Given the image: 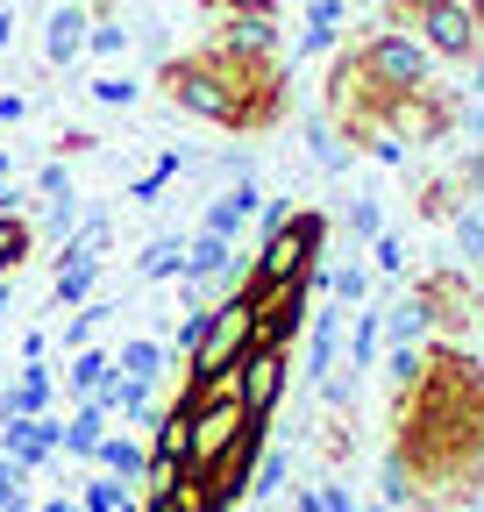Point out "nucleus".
Listing matches in <instances>:
<instances>
[{
    "mask_svg": "<svg viewBox=\"0 0 484 512\" xmlns=\"http://www.w3.org/2000/svg\"><path fill=\"white\" fill-rule=\"evenodd\" d=\"M299 50H307V57H328V50H335V22H307V36H299Z\"/></svg>",
    "mask_w": 484,
    "mask_h": 512,
    "instance_id": "41",
    "label": "nucleus"
},
{
    "mask_svg": "<svg viewBox=\"0 0 484 512\" xmlns=\"http://www.w3.org/2000/svg\"><path fill=\"white\" fill-rule=\"evenodd\" d=\"M449 228H456V256H463V264H484V207L456 214Z\"/></svg>",
    "mask_w": 484,
    "mask_h": 512,
    "instance_id": "31",
    "label": "nucleus"
},
{
    "mask_svg": "<svg viewBox=\"0 0 484 512\" xmlns=\"http://www.w3.org/2000/svg\"><path fill=\"white\" fill-rule=\"evenodd\" d=\"M0 370H8V356H0Z\"/></svg>",
    "mask_w": 484,
    "mask_h": 512,
    "instance_id": "52",
    "label": "nucleus"
},
{
    "mask_svg": "<svg viewBox=\"0 0 484 512\" xmlns=\"http://www.w3.org/2000/svg\"><path fill=\"white\" fill-rule=\"evenodd\" d=\"M86 463H100V477H121V484H136V477L150 470V441H136L129 427H121V434L107 427V434H100V448H93Z\"/></svg>",
    "mask_w": 484,
    "mask_h": 512,
    "instance_id": "12",
    "label": "nucleus"
},
{
    "mask_svg": "<svg viewBox=\"0 0 484 512\" xmlns=\"http://www.w3.org/2000/svg\"><path fill=\"white\" fill-rule=\"evenodd\" d=\"M420 36V50L428 57H456V64H470V57H484V22H477V0H435V8H420V22H413Z\"/></svg>",
    "mask_w": 484,
    "mask_h": 512,
    "instance_id": "6",
    "label": "nucleus"
},
{
    "mask_svg": "<svg viewBox=\"0 0 484 512\" xmlns=\"http://www.w3.org/2000/svg\"><path fill=\"white\" fill-rule=\"evenodd\" d=\"M186 406V477L200 484L228 448L250 434V420H242V406H235V384L221 377V384H207V392H193V399H178Z\"/></svg>",
    "mask_w": 484,
    "mask_h": 512,
    "instance_id": "4",
    "label": "nucleus"
},
{
    "mask_svg": "<svg viewBox=\"0 0 484 512\" xmlns=\"http://www.w3.org/2000/svg\"><path fill=\"white\" fill-rule=\"evenodd\" d=\"M214 57H235V64H278V15H221Z\"/></svg>",
    "mask_w": 484,
    "mask_h": 512,
    "instance_id": "8",
    "label": "nucleus"
},
{
    "mask_svg": "<svg viewBox=\"0 0 484 512\" xmlns=\"http://www.w3.org/2000/svg\"><path fill=\"white\" fill-rule=\"evenodd\" d=\"M50 399H57V370H50V363H22L15 384H0V420L50 413Z\"/></svg>",
    "mask_w": 484,
    "mask_h": 512,
    "instance_id": "10",
    "label": "nucleus"
},
{
    "mask_svg": "<svg viewBox=\"0 0 484 512\" xmlns=\"http://www.w3.org/2000/svg\"><path fill=\"white\" fill-rule=\"evenodd\" d=\"M29 477L36 470H22L15 456H0V512H29Z\"/></svg>",
    "mask_w": 484,
    "mask_h": 512,
    "instance_id": "29",
    "label": "nucleus"
},
{
    "mask_svg": "<svg viewBox=\"0 0 484 512\" xmlns=\"http://www.w3.org/2000/svg\"><path fill=\"white\" fill-rule=\"evenodd\" d=\"M321 249H328V221H321L314 207L285 214L278 228H264V242H257V264H250V278H242V292L299 285V278H307V271L321 264Z\"/></svg>",
    "mask_w": 484,
    "mask_h": 512,
    "instance_id": "3",
    "label": "nucleus"
},
{
    "mask_svg": "<svg viewBox=\"0 0 484 512\" xmlns=\"http://www.w3.org/2000/svg\"><path fill=\"white\" fill-rule=\"evenodd\" d=\"M36 512H86V505H72V498H43Z\"/></svg>",
    "mask_w": 484,
    "mask_h": 512,
    "instance_id": "48",
    "label": "nucleus"
},
{
    "mask_svg": "<svg viewBox=\"0 0 484 512\" xmlns=\"http://www.w3.org/2000/svg\"><path fill=\"white\" fill-rule=\"evenodd\" d=\"M207 15H278V0H207Z\"/></svg>",
    "mask_w": 484,
    "mask_h": 512,
    "instance_id": "39",
    "label": "nucleus"
},
{
    "mask_svg": "<svg viewBox=\"0 0 484 512\" xmlns=\"http://www.w3.org/2000/svg\"><path fill=\"white\" fill-rule=\"evenodd\" d=\"M22 256H29V221L8 207V214H0V278H15Z\"/></svg>",
    "mask_w": 484,
    "mask_h": 512,
    "instance_id": "24",
    "label": "nucleus"
},
{
    "mask_svg": "<svg viewBox=\"0 0 484 512\" xmlns=\"http://www.w3.org/2000/svg\"><path fill=\"white\" fill-rule=\"evenodd\" d=\"M378 512H413V505H378Z\"/></svg>",
    "mask_w": 484,
    "mask_h": 512,
    "instance_id": "51",
    "label": "nucleus"
},
{
    "mask_svg": "<svg viewBox=\"0 0 484 512\" xmlns=\"http://www.w3.org/2000/svg\"><path fill=\"white\" fill-rule=\"evenodd\" d=\"M392 463L406 470L413 498H470L484 477V377L463 349H428V370H420L399 413H392Z\"/></svg>",
    "mask_w": 484,
    "mask_h": 512,
    "instance_id": "1",
    "label": "nucleus"
},
{
    "mask_svg": "<svg viewBox=\"0 0 484 512\" xmlns=\"http://www.w3.org/2000/svg\"><path fill=\"white\" fill-rule=\"evenodd\" d=\"M86 50H93V57H121V50H129V29L93 22V29H86Z\"/></svg>",
    "mask_w": 484,
    "mask_h": 512,
    "instance_id": "34",
    "label": "nucleus"
},
{
    "mask_svg": "<svg viewBox=\"0 0 484 512\" xmlns=\"http://www.w3.org/2000/svg\"><path fill=\"white\" fill-rule=\"evenodd\" d=\"M228 264H235V242H221V235L200 228V235L186 242V271H178V278H186V285H221Z\"/></svg>",
    "mask_w": 484,
    "mask_h": 512,
    "instance_id": "15",
    "label": "nucleus"
},
{
    "mask_svg": "<svg viewBox=\"0 0 484 512\" xmlns=\"http://www.w3.org/2000/svg\"><path fill=\"white\" fill-rule=\"evenodd\" d=\"M57 434H65V420H50V413L0 420V456H15L22 470H50L57 463Z\"/></svg>",
    "mask_w": 484,
    "mask_h": 512,
    "instance_id": "9",
    "label": "nucleus"
},
{
    "mask_svg": "<svg viewBox=\"0 0 484 512\" xmlns=\"http://www.w3.org/2000/svg\"><path fill=\"white\" fill-rule=\"evenodd\" d=\"M420 8H435V0H385V15H392V22H406V29L420 22Z\"/></svg>",
    "mask_w": 484,
    "mask_h": 512,
    "instance_id": "46",
    "label": "nucleus"
},
{
    "mask_svg": "<svg viewBox=\"0 0 484 512\" xmlns=\"http://www.w3.org/2000/svg\"><path fill=\"white\" fill-rule=\"evenodd\" d=\"M114 370V356L107 349H72V370H65V392L72 399H93V384Z\"/></svg>",
    "mask_w": 484,
    "mask_h": 512,
    "instance_id": "20",
    "label": "nucleus"
},
{
    "mask_svg": "<svg viewBox=\"0 0 484 512\" xmlns=\"http://www.w3.org/2000/svg\"><path fill=\"white\" fill-rule=\"evenodd\" d=\"M93 100H100V107H129V100H136V86L107 72V79H93Z\"/></svg>",
    "mask_w": 484,
    "mask_h": 512,
    "instance_id": "37",
    "label": "nucleus"
},
{
    "mask_svg": "<svg viewBox=\"0 0 484 512\" xmlns=\"http://www.w3.org/2000/svg\"><path fill=\"white\" fill-rule=\"evenodd\" d=\"M449 178L463 185V200H470V192H484V157H463V164H456ZM477 207H484V200H477Z\"/></svg>",
    "mask_w": 484,
    "mask_h": 512,
    "instance_id": "42",
    "label": "nucleus"
},
{
    "mask_svg": "<svg viewBox=\"0 0 484 512\" xmlns=\"http://www.w3.org/2000/svg\"><path fill=\"white\" fill-rule=\"evenodd\" d=\"M257 342V313H250V292L242 285H228L214 306H207V328L193 335V349H186V392L178 399H193V392H207V384H221L228 370H235V356Z\"/></svg>",
    "mask_w": 484,
    "mask_h": 512,
    "instance_id": "2",
    "label": "nucleus"
},
{
    "mask_svg": "<svg viewBox=\"0 0 484 512\" xmlns=\"http://www.w3.org/2000/svg\"><path fill=\"white\" fill-rule=\"evenodd\" d=\"M79 505H86V512H121V505H136V498H129V484H121V477H93Z\"/></svg>",
    "mask_w": 484,
    "mask_h": 512,
    "instance_id": "33",
    "label": "nucleus"
},
{
    "mask_svg": "<svg viewBox=\"0 0 484 512\" xmlns=\"http://www.w3.org/2000/svg\"><path fill=\"white\" fill-rule=\"evenodd\" d=\"M164 363H171V349H164L157 335L121 342V356H114V370H121V377H143V384H157V377H164Z\"/></svg>",
    "mask_w": 484,
    "mask_h": 512,
    "instance_id": "16",
    "label": "nucleus"
},
{
    "mask_svg": "<svg viewBox=\"0 0 484 512\" xmlns=\"http://www.w3.org/2000/svg\"><path fill=\"white\" fill-rule=\"evenodd\" d=\"M107 313H114L107 299H86V306H72V320H65V349H86V342H93V328H100Z\"/></svg>",
    "mask_w": 484,
    "mask_h": 512,
    "instance_id": "30",
    "label": "nucleus"
},
{
    "mask_svg": "<svg viewBox=\"0 0 484 512\" xmlns=\"http://www.w3.org/2000/svg\"><path fill=\"white\" fill-rule=\"evenodd\" d=\"M93 292H100V264H57V285H50L57 306H86Z\"/></svg>",
    "mask_w": 484,
    "mask_h": 512,
    "instance_id": "19",
    "label": "nucleus"
},
{
    "mask_svg": "<svg viewBox=\"0 0 484 512\" xmlns=\"http://www.w3.org/2000/svg\"><path fill=\"white\" fill-rule=\"evenodd\" d=\"M86 406L107 413V420H114V413H121V420H150V413H157L150 384H143V377H121V370H107V377L93 384V399H86Z\"/></svg>",
    "mask_w": 484,
    "mask_h": 512,
    "instance_id": "11",
    "label": "nucleus"
},
{
    "mask_svg": "<svg viewBox=\"0 0 484 512\" xmlns=\"http://www.w3.org/2000/svg\"><path fill=\"white\" fill-rule=\"evenodd\" d=\"M22 114H29V100H22V93H0V128H15Z\"/></svg>",
    "mask_w": 484,
    "mask_h": 512,
    "instance_id": "47",
    "label": "nucleus"
},
{
    "mask_svg": "<svg viewBox=\"0 0 484 512\" xmlns=\"http://www.w3.org/2000/svg\"><path fill=\"white\" fill-rule=\"evenodd\" d=\"M371 256H378V271H385V278L406 271V242H399V235H371Z\"/></svg>",
    "mask_w": 484,
    "mask_h": 512,
    "instance_id": "35",
    "label": "nucleus"
},
{
    "mask_svg": "<svg viewBox=\"0 0 484 512\" xmlns=\"http://www.w3.org/2000/svg\"><path fill=\"white\" fill-rule=\"evenodd\" d=\"M378 356H385V328H378V306H371V313H356V335H349V363H356V370H371Z\"/></svg>",
    "mask_w": 484,
    "mask_h": 512,
    "instance_id": "25",
    "label": "nucleus"
},
{
    "mask_svg": "<svg viewBox=\"0 0 484 512\" xmlns=\"http://www.w3.org/2000/svg\"><path fill=\"white\" fill-rule=\"evenodd\" d=\"M100 434H107V413H93V406L79 399V413L65 420V434H57V456H93Z\"/></svg>",
    "mask_w": 484,
    "mask_h": 512,
    "instance_id": "18",
    "label": "nucleus"
},
{
    "mask_svg": "<svg viewBox=\"0 0 484 512\" xmlns=\"http://www.w3.org/2000/svg\"><path fill=\"white\" fill-rule=\"evenodd\" d=\"M307 278L299 285H271V292H250V313H257V342H271V349H292V335L307 328Z\"/></svg>",
    "mask_w": 484,
    "mask_h": 512,
    "instance_id": "7",
    "label": "nucleus"
},
{
    "mask_svg": "<svg viewBox=\"0 0 484 512\" xmlns=\"http://www.w3.org/2000/svg\"><path fill=\"white\" fill-rule=\"evenodd\" d=\"M178 171H186V157H178V150H171V157H157V164H150V171H143V178L129 185V200H143V207H157V192H164V185H171Z\"/></svg>",
    "mask_w": 484,
    "mask_h": 512,
    "instance_id": "27",
    "label": "nucleus"
},
{
    "mask_svg": "<svg viewBox=\"0 0 484 512\" xmlns=\"http://www.w3.org/2000/svg\"><path fill=\"white\" fill-rule=\"evenodd\" d=\"M136 512H207V498H200L193 477H178V484H164V491H143Z\"/></svg>",
    "mask_w": 484,
    "mask_h": 512,
    "instance_id": "21",
    "label": "nucleus"
},
{
    "mask_svg": "<svg viewBox=\"0 0 484 512\" xmlns=\"http://www.w3.org/2000/svg\"><path fill=\"white\" fill-rule=\"evenodd\" d=\"M257 207H264V192H257L250 178H235V185L221 192V200L207 207V235H221V242H235V235H242V221H250Z\"/></svg>",
    "mask_w": 484,
    "mask_h": 512,
    "instance_id": "14",
    "label": "nucleus"
},
{
    "mask_svg": "<svg viewBox=\"0 0 484 512\" xmlns=\"http://www.w3.org/2000/svg\"><path fill=\"white\" fill-rule=\"evenodd\" d=\"M420 370H428V349H420V342H385V377L399 384V392H406Z\"/></svg>",
    "mask_w": 484,
    "mask_h": 512,
    "instance_id": "26",
    "label": "nucleus"
},
{
    "mask_svg": "<svg viewBox=\"0 0 484 512\" xmlns=\"http://www.w3.org/2000/svg\"><path fill=\"white\" fill-rule=\"evenodd\" d=\"M228 384H235V406H242V420H250V427H264V420L278 413V399H285V384H292V349L250 342V349L235 356Z\"/></svg>",
    "mask_w": 484,
    "mask_h": 512,
    "instance_id": "5",
    "label": "nucleus"
},
{
    "mask_svg": "<svg viewBox=\"0 0 484 512\" xmlns=\"http://www.w3.org/2000/svg\"><path fill=\"white\" fill-rule=\"evenodd\" d=\"M178 271H186V242L178 235H157L143 249V264H136V278H178Z\"/></svg>",
    "mask_w": 484,
    "mask_h": 512,
    "instance_id": "22",
    "label": "nucleus"
},
{
    "mask_svg": "<svg viewBox=\"0 0 484 512\" xmlns=\"http://www.w3.org/2000/svg\"><path fill=\"white\" fill-rule=\"evenodd\" d=\"M8 43H15V15H8V8H0V50H8Z\"/></svg>",
    "mask_w": 484,
    "mask_h": 512,
    "instance_id": "49",
    "label": "nucleus"
},
{
    "mask_svg": "<svg viewBox=\"0 0 484 512\" xmlns=\"http://www.w3.org/2000/svg\"><path fill=\"white\" fill-rule=\"evenodd\" d=\"M321 292H335V306H363L371 299V271H321Z\"/></svg>",
    "mask_w": 484,
    "mask_h": 512,
    "instance_id": "28",
    "label": "nucleus"
},
{
    "mask_svg": "<svg viewBox=\"0 0 484 512\" xmlns=\"http://www.w3.org/2000/svg\"><path fill=\"white\" fill-rule=\"evenodd\" d=\"M36 192H43V200H72V178H65V164H43Z\"/></svg>",
    "mask_w": 484,
    "mask_h": 512,
    "instance_id": "40",
    "label": "nucleus"
},
{
    "mask_svg": "<svg viewBox=\"0 0 484 512\" xmlns=\"http://www.w3.org/2000/svg\"><path fill=\"white\" fill-rule=\"evenodd\" d=\"M285 477H292V456H285V448H264V456L250 463V498H278Z\"/></svg>",
    "mask_w": 484,
    "mask_h": 512,
    "instance_id": "23",
    "label": "nucleus"
},
{
    "mask_svg": "<svg viewBox=\"0 0 484 512\" xmlns=\"http://www.w3.org/2000/svg\"><path fill=\"white\" fill-rule=\"evenodd\" d=\"M121 512H136V505H121Z\"/></svg>",
    "mask_w": 484,
    "mask_h": 512,
    "instance_id": "53",
    "label": "nucleus"
},
{
    "mask_svg": "<svg viewBox=\"0 0 484 512\" xmlns=\"http://www.w3.org/2000/svg\"><path fill=\"white\" fill-rule=\"evenodd\" d=\"M314 498H321V512H356L349 484H314Z\"/></svg>",
    "mask_w": 484,
    "mask_h": 512,
    "instance_id": "44",
    "label": "nucleus"
},
{
    "mask_svg": "<svg viewBox=\"0 0 484 512\" xmlns=\"http://www.w3.org/2000/svg\"><path fill=\"white\" fill-rule=\"evenodd\" d=\"M314 157H321L328 171H342V164H349V150L335 143V128H328V121H314Z\"/></svg>",
    "mask_w": 484,
    "mask_h": 512,
    "instance_id": "36",
    "label": "nucleus"
},
{
    "mask_svg": "<svg viewBox=\"0 0 484 512\" xmlns=\"http://www.w3.org/2000/svg\"><path fill=\"white\" fill-rule=\"evenodd\" d=\"M363 150H371L378 164H392V171L406 164V150H399V136H363Z\"/></svg>",
    "mask_w": 484,
    "mask_h": 512,
    "instance_id": "43",
    "label": "nucleus"
},
{
    "mask_svg": "<svg viewBox=\"0 0 484 512\" xmlns=\"http://www.w3.org/2000/svg\"><path fill=\"white\" fill-rule=\"evenodd\" d=\"M86 150H100V136H86V128H65V136H57V157H86Z\"/></svg>",
    "mask_w": 484,
    "mask_h": 512,
    "instance_id": "45",
    "label": "nucleus"
},
{
    "mask_svg": "<svg viewBox=\"0 0 484 512\" xmlns=\"http://www.w3.org/2000/svg\"><path fill=\"white\" fill-rule=\"evenodd\" d=\"M470 64H477V107H484V57H470Z\"/></svg>",
    "mask_w": 484,
    "mask_h": 512,
    "instance_id": "50",
    "label": "nucleus"
},
{
    "mask_svg": "<svg viewBox=\"0 0 484 512\" xmlns=\"http://www.w3.org/2000/svg\"><path fill=\"white\" fill-rule=\"evenodd\" d=\"M378 328H385V342H420V335H428V306H420V292L378 306Z\"/></svg>",
    "mask_w": 484,
    "mask_h": 512,
    "instance_id": "17",
    "label": "nucleus"
},
{
    "mask_svg": "<svg viewBox=\"0 0 484 512\" xmlns=\"http://www.w3.org/2000/svg\"><path fill=\"white\" fill-rule=\"evenodd\" d=\"M349 228H356L363 242H371V235H385V221H378V207H371V200H349Z\"/></svg>",
    "mask_w": 484,
    "mask_h": 512,
    "instance_id": "38",
    "label": "nucleus"
},
{
    "mask_svg": "<svg viewBox=\"0 0 484 512\" xmlns=\"http://www.w3.org/2000/svg\"><path fill=\"white\" fill-rule=\"evenodd\" d=\"M86 29H93L86 0H57V15H50V29H43V57H50V64H72V57L86 50Z\"/></svg>",
    "mask_w": 484,
    "mask_h": 512,
    "instance_id": "13",
    "label": "nucleus"
},
{
    "mask_svg": "<svg viewBox=\"0 0 484 512\" xmlns=\"http://www.w3.org/2000/svg\"><path fill=\"white\" fill-rule=\"evenodd\" d=\"M335 328H342V313H314V377H328L335 370Z\"/></svg>",
    "mask_w": 484,
    "mask_h": 512,
    "instance_id": "32",
    "label": "nucleus"
}]
</instances>
